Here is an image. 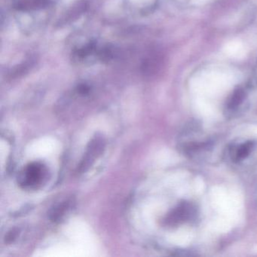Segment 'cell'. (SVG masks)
Instances as JSON below:
<instances>
[{
	"mask_svg": "<svg viewBox=\"0 0 257 257\" xmlns=\"http://www.w3.org/2000/svg\"><path fill=\"white\" fill-rule=\"evenodd\" d=\"M19 231L18 228H13L11 231H9L7 234V237H6V242L7 243H12L16 240V237L19 235Z\"/></svg>",
	"mask_w": 257,
	"mask_h": 257,
	"instance_id": "obj_9",
	"label": "cell"
},
{
	"mask_svg": "<svg viewBox=\"0 0 257 257\" xmlns=\"http://www.w3.org/2000/svg\"><path fill=\"white\" fill-rule=\"evenodd\" d=\"M246 92L241 88H236L228 98L226 103V110L230 113H234L244 101Z\"/></svg>",
	"mask_w": 257,
	"mask_h": 257,
	"instance_id": "obj_6",
	"label": "cell"
},
{
	"mask_svg": "<svg viewBox=\"0 0 257 257\" xmlns=\"http://www.w3.org/2000/svg\"><path fill=\"white\" fill-rule=\"evenodd\" d=\"M71 201L69 200L60 202L59 204L54 206L51 210H49V219L52 222H59L62 219V218L65 216L66 213L68 211L70 207Z\"/></svg>",
	"mask_w": 257,
	"mask_h": 257,
	"instance_id": "obj_7",
	"label": "cell"
},
{
	"mask_svg": "<svg viewBox=\"0 0 257 257\" xmlns=\"http://www.w3.org/2000/svg\"><path fill=\"white\" fill-rule=\"evenodd\" d=\"M255 144L254 141H246L239 144H233L229 149V155L231 161L239 163L247 159L253 152Z\"/></svg>",
	"mask_w": 257,
	"mask_h": 257,
	"instance_id": "obj_4",
	"label": "cell"
},
{
	"mask_svg": "<svg viewBox=\"0 0 257 257\" xmlns=\"http://www.w3.org/2000/svg\"><path fill=\"white\" fill-rule=\"evenodd\" d=\"M90 91H91V88L88 85H85V84H80L76 88V91H77L78 94L82 96L87 95V94H89Z\"/></svg>",
	"mask_w": 257,
	"mask_h": 257,
	"instance_id": "obj_10",
	"label": "cell"
},
{
	"mask_svg": "<svg viewBox=\"0 0 257 257\" xmlns=\"http://www.w3.org/2000/svg\"><path fill=\"white\" fill-rule=\"evenodd\" d=\"M105 148V141L101 135H97L91 139L87 147L85 155L79 165V171L84 173L88 171L93 164L95 162L96 159L103 153Z\"/></svg>",
	"mask_w": 257,
	"mask_h": 257,
	"instance_id": "obj_3",
	"label": "cell"
},
{
	"mask_svg": "<svg viewBox=\"0 0 257 257\" xmlns=\"http://www.w3.org/2000/svg\"><path fill=\"white\" fill-rule=\"evenodd\" d=\"M96 49L95 43H91L81 49H78L76 52V55L79 58H84L92 54Z\"/></svg>",
	"mask_w": 257,
	"mask_h": 257,
	"instance_id": "obj_8",
	"label": "cell"
},
{
	"mask_svg": "<svg viewBox=\"0 0 257 257\" xmlns=\"http://www.w3.org/2000/svg\"><path fill=\"white\" fill-rule=\"evenodd\" d=\"M196 216V207L189 202H182L173 209L164 219L167 226H176L185 222L192 220Z\"/></svg>",
	"mask_w": 257,
	"mask_h": 257,
	"instance_id": "obj_2",
	"label": "cell"
},
{
	"mask_svg": "<svg viewBox=\"0 0 257 257\" xmlns=\"http://www.w3.org/2000/svg\"><path fill=\"white\" fill-rule=\"evenodd\" d=\"M47 175V168L44 164L40 162H31L21 171L18 183L24 189H36L44 183Z\"/></svg>",
	"mask_w": 257,
	"mask_h": 257,
	"instance_id": "obj_1",
	"label": "cell"
},
{
	"mask_svg": "<svg viewBox=\"0 0 257 257\" xmlns=\"http://www.w3.org/2000/svg\"><path fill=\"white\" fill-rule=\"evenodd\" d=\"M49 4V0H19L15 5V8L19 11H33L46 8Z\"/></svg>",
	"mask_w": 257,
	"mask_h": 257,
	"instance_id": "obj_5",
	"label": "cell"
}]
</instances>
